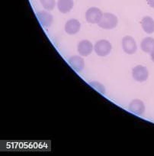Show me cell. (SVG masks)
Listing matches in <instances>:
<instances>
[{"label":"cell","instance_id":"9","mask_svg":"<svg viewBox=\"0 0 154 156\" xmlns=\"http://www.w3.org/2000/svg\"><path fill=\"white\" fill-rule=\"evenodd\" d=\"M81 28V24L77 19H72L67 21L65 24L64 29L68 34H76L80 31Z\"/></svg>","mask_w":154,"mask_h":156},{"label":"cell","instance_id":"13","mask_svg":"<svg viewBox=\"0 0 154 156\" xmlns=\"http://www.w3.org/2000/svg\"><path fill=\"white\" fill-rule=\"evenodd\" d=\"M58 10L61 13H67L73 8V0H58Z\"/></svg>","mask_w":154,"mask_h":156},{"label":"cell","instance_id":"2","mask_svg":"<svg viewBox=\"0 0 154 156\" xmlns=\"http://www.w3.org/2000/svg\"><path fill=\"white\" fill-rule=\"evenodd\" d=\"M111 44L108 40L101 39L97 41L94 46V51L97 55L100 57H105L111 51Z\"/></svg>","mask_w":154,"mask_h":156},{"label":"cell","instance_id":"4","mask_svg":"<svg viewBox=\"0 0 154 156\" xmlns=\"http://www.w3.org/2000/svg\"><path fill=\"white\" fill-rule=\"evenodd\" d=\"M132 76L137 82H144L149 76L147 68L143 65H137L132 69Z\"/></svg>","mask_w":154,"mask_h":156},{"label":"cell","instance_id":"11","mask_svg":"<svg viewBox=\"0 0 154 156\" xmlns=\"http://www.w3.org/2000/svg\"><path fill=\"white\" fill-rule=\"evenodd\" d=\"M140 24H141L142 28L146 33L150 34L154 32V20L150 16L143 17Z\"/></svg>","mask_w":154,"mask_h":156},{"label":"cell","instance_id":"15","mask_svg":"<svg viewBox=\"0 0 154 156\" xmlns=\"http://www.w3.org/2000/svg\"><path fill=\"white\" fill-rule=\"evenodd\" d=\"M89 84H90V86L92 87L93 89H95V90H97L101 94H105V88H104V87L103 86L101 83H98V82H96V81H94V82H91V83H89Z\"/></svg>","mask_w":154,"mask_h":156},{"label":"cell","instance_id":"17","mask_svg":"<svg viewBox=\"0 0 154 156\" xmlns=\"http://www.w3.org/2000/svg\"><path fill=\"white\" fill-rule=\"evenodd\" d=\"M151 59H152V61L154 62V50L152 51V52H151Z\"/></svg>","mask_w":154,"mask_h":156},{"label":"cell","instance_id":"5","mask_svg":"<svg viewBox=\"0 0 154 156\" xmlns=\"http://www.w3.org/2000/svg\"><path fill=\"white\" fill-rule=\"evenodd\" d=\"M103 16L101 10L96 7L89 8L86 12V19L90 24H98Z\"/></svg>","mask_w":154,"mask_h":156},{"label":"cell","instance_id":"14","mask_svg":"<svg viewBox=\"0 0 154 156\" xmlns=\"http://www.w3.org/2000/svg\"><path fill=\"white\" fill-rule=\"evenodd\" d=\"M40 2H41L42 6L48 11L53 10L56 5L55 0H40Z\"/></svg>","mask_w":154,"mask_h":156},{"label":"cell","instance_id":"6","mask_svg":"<svg viewBox=\"0 0 154 156\" xmlns=\"http://www.w3.org/2000/svg\"><path fill=\"white\" fill-rule=\"evenodd\" d=\"M129 110L134 115H142L145 112L144 103L142 100L135 99L130 103Z\"/></svg>","mask_w":154,"mask_h":156},{"label":"cell","instance_id":"1","mask_svg":"<svg viewBox=\"0 0 154 156\" xmlns=\"http://www.w3.org/2000/svg\"><path fill=\"white\" fill-rule=\"evenodd\" d=\"M118 20L117 16H115L112 13H103V16L101 18V21L98 22V26L103 29H113L116 28L118 25Z\"/></svg>","mask_w":154,"mask_h":156},{"label":"cell","instance_id":"10","mask_svg":"<svg viewBox=\"0 0 154 156\" xmlns=\"http://www.w3.org/2000/svg\"><path fill=\"white\" fill-rule=\"evenodd\" d=\"M68 63L70 67L76 72H81L84 69L85 62L83 58L77 55L72 56L70 59L68 60Z\"/></svg>","mask_w":154,"mask_h":156},{"label":"cell","instance_id":"12","mask_svg":"<svg viewBox=\"0 0 154 156\" xmlns=\"http://www.w3.org/2000/svg\"><path fill=\"white\" fill-rule=\"evenodd\" d=\"M140 48L145 53L151 54V52L154 50V38L151 37L143 38L140 43Z\"/></svg>","mask_w":154,"mask_h":156},{"label":"cell","instance_id":"16","mask_svg":"<svg viewBox=\"0 0 154 156\" xmlns=\"http://www.w3.org/2000/svg\"><path fill=\"white\" fill-rule=\"evenodd\" d=\"M147 4L149 7L154 9V0H147Z\"/></svg>","mask_w":154,"mask_h":156},{"label":"cell","instance_id":"3","mask_svg":"<svg viewBox=\"0 0 154 156\" xmlns=\"http://www.w3.org/2000/svg\"><path fill=\"white\" fill-rule=\"evenodd\" d=\"M121 45L123 51L128 55H134L137 50V45L134 37L131 36H125L123 37L121 41Z\"/></svg>","mask_w":154,"mask_h":156},{"label":"cell","instance_id":"8","mask_svg":"<svg viewBox=\"0 0 154 156\" xmlns=\"http://www.w3.org/2000/svg\"><path fill=\"white\" fill-rule=\"evenodd\" d=\"M37 17L40 24L44 28H49L53 23V16L47 11L37 12Z\"/></svg>","mask_w":154,"mask_h":156},{"label":"cell","instance_id":"7","mask_svg":"<svg viewBox=\"0 0 154 156\" xmlns=\"http://www.w3.org/2000/svg\"><path fill=\"white\" fill-rule=\"evenodd\" d=\"M93 49V44L89 40H83V41H80L78 46H77L79 54L83 57L89 56L92 52Z\"/></svg>","mask_w":154,"mask_h":156}]
</instances>
